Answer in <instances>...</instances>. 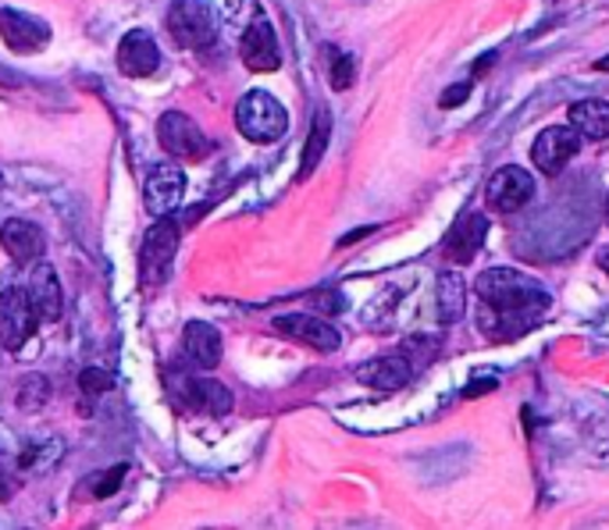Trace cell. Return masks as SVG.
Returning <instances> with one entry per match:
<instances>
[{"instance_id": "obj_1", "label": "cell", "mask_w": 609, "mask_h": 530, "mask_svg": "<svg viewBox=\"0 0 609 530\" xmlns=\"http://www.w3.org/2000/svg\"><path fill=\"white\" fill-rule=\"evenodd\" d=\"M478 327L492 342H514L538 324V313L549 307V292L535 278L514 267H489L474 281Z\"/></svg>"}, {"instance_id": "obj_2", "label": "cell", "mask_w": 609, "mask_h": 530, "mask_svg": "<svg viewBox=\"0 0 609 530\" xmlns=\"http://www.w3.org/2000/svg\"><path fill=\"white\" fill-rule=\"evenodd\" d=\"M235 128L250 142H278L281 136H286V128H289V114L272 93L250 90L235 104Z\"/></svg>"}, {"instance_id": "obj_3", "label": "cell", "mask_w": 609, "mask_h": 530, "mask_svg": "<svg viewBox=\"0 0 609 530\" xmlns=\"http://www.w3.org/2000/svg\"><path fill=\"white\" fill-rule=\"evenodd\" d=\"M168 28L179 47L207 50L218 39V11L210 0H175L168 8Z\"/></svg>"}, {"instance_id": "obj_4", "label": "cell", "mask_w": 609, "mask_h": 530, "mask_svg": "<svg viewBox=\"0 0 609 530\" xmlns=\"http://www.w3.org/2000/svg\"><path fill=\"white\" fill-rule=\"evenodd\" d=\"M179 253V224L172 218L153 221V228L143 235V250H139V278L150 289L168 281L172 275V261Z\"/></svg>"}, {"instance_id": "obj_5", "label": "cell", "mask_w": 609, "mask_h": 530, "mask_svg": "<svg viewBox=\"0 0 609 530\" xmlns=\"http://www.w3.org/2000/svg\"><path fill=\"white\" fill-rule=\"evenodd\" d=\"M158 142L172 157H182V161H200V157L210 153V142L204 136V128L196 125L189 114H182V111L161 114V122H158Z\"/></svg>"}, {"instance_id": "obj_6", "label": "cell", "mask_w": 609, "mask_h": 530, "mask_svg": "<svg viewBox=\"0 0 609 530\" xmlns=\"http://www.w3.org/2000/svg\"><path fill=\"white\" fill-rule=\"evenodd\" d=\"M182 196H186V175H182V168L164 161V164H153L147 171V182H143V199H147V210L153 218H172L179 210Z\"/></svg>"}, {"instance_id": "obj_7", "label": "cell", "mask_w": 609, "mask_h": 530, "mask_svg": "<svg viewBox=\"0 0 609 530\" xmlns=\"http://www.w3.org/2000/svg\"><path fill=\"white\" fill-rule=\"evenodd\" d=\"M577 150H581V136L571 125H549L535 139L531 161L542 175H560V171L577 157Z\"/></svg>"}, {"instance_id": "obj_8", "label": "cell", "mask_w": 609, "mask_h": 530, "mask_svg": "<svg viewBox=\"0 0 609 530\" xmlns=\"http://www.w3.org/2000/svg\"><path fill=\"white\" fill-rule=\"evenodd\" d=\"M36 310L25 289H8L0 296V342L4 349H22L36 332Z\"/></svg>"}, {"instance_id": "obj_9", "label": "cell", "mask_w": 609, "mask_h": 530, "mask_svg": "<svg viewBox=\"0 0 609 530\" xmlns=\"http://www.w3.org/2000/svg\"><path fill=\"white\" fill-rule=\"evenodd\" d=\"M531 196H535V178H531L524 168H517V164L499 168V171H495V175L489 178V185H485V199H489V207H492V210H499V214H514V210H520Z\"/></svg>"}, {"instance_id": "obj_10", "label": "cell", "mask_w": 609, "mask_h": 530, "mask_svg": "<svg viewBox=\"0 0 609 530\" xmlns=\"http://www.w3.org/2000/svg\"><path fill=\"white\" fill-rule=\"evenodd\" d=\"M275 332L292 342H303V346L318 353H332L343 346V335L329 321L314 318V313H286V318H275Z\"/></svg>"}, {"instance_id": "obj_11", "label": "cell", "mask_w": 609, "mask_h": 530, "mask_svg": "<svg viewBox=\"0 0 609 530\" xmlns=\"http://www.w3.org/2000/svg\"><path fill=\"white\" fill-rule=\"evenodd\" d=\"M489 235V218L485 214H478V210H467L457 218V224L449 228L446 239H443V256L452 264H467V261H474L478 250H481V242H485Z\"/></svg>"}, {"instance_id": "obj_12", "label": "cell", "mask_w": 609, "mask_h": 530, "mask_svg": "<svg viewBox=\"0 0 609 530\" xmlns=\"http://www.w3.org/2000/svg\"><path fill=\"white\" fill-rule=\"evenodd\" d=\"M239 54H243V65L250 71H275L281 65V50H278V36L272 22L264 19H253L246 25L243 39H239Z\"/></svg>"}, {"instance_id": "obj_13", "label": "cell", "mask_w": 609, "mask_h": 530, "mask_svg": "<svg viewBox=\"0 0 609 530\" xmlns=\"http://www.w3.org/2000/svg\"><path fill=\"white\" fill-rule=\"evenodd\" d=\"M161 65V50H158V39H153L147 28H133V33H125L118 43V71L129 79H147L153 76Z\"/></svg>"}, {"instance_id": "obj_14", "label": "cell", "mask_w": 609, "mask_h": 530, "mask_svg": "<svg viewBox=\"0 0 609 530\" xmlns=\"http://www.w3.org/2000/svg\"><path fill=\"white\" fill-rule=\"evenodd\" d=\"M0 36H4V43H8L11 50L33 54V50H39V47H47L50 28H47L44 19H36V14L4 8V11H0Z\"/></svg>"}, {"instance_id": "obj_15", "label": "cell", "mask_w": 609, "mask_h": 530, "mask_svg": "<svg viewBox=\"0 0 609 530\" xmlns=\"http://www.w3.org/2000/svg\"><path fill=\"white\" fill-rule=\"evenodd\" d=\"M0 246L8 250L11 261L36 264L39 256H44V250H47V239H44V232H39V224L11 218V221L0 224Z\"/></svg>"}, {"instance_id": "obj_16", "label": "cell", "mask_w": 609, "mask_h": 530, "mask_svg": "<svg viewBox=\"0 0 609 530\" xmlns=\"http://www.w3.org/2000/svg\"><path fill=\"white\" fill-rule=\"evenodd\" d=\"M175 389L179 399L186 406L196 410H207V413H232V392L225 389L221 381H210V378H186V375H175Z\"/></svg>"}, {"instance_id": "obj_17", "label": "cell", "mask_w": 609, "mask_h": 530, "mask_svg": "<svg viewBox=\"0 0 609 530\" xmlns=\"http://www.w3.org/2000/svg\"><path fill=\"white\" fill-rule=\"evenodd\" d=\"M182 353L196 370H215L221 364V335L215 324L207 321H189L182 332Z\"/></svg>"}, {"instance_id": "obj_18", "label": "cell", "mask_w": 609, "mask_h": 530, "mask_svg": "<svg viewBox=\"0 0 609 530\" xmlns=\"http://www.w3.org/2000/svg\"><path fill=\"white\" fill-rule=\"evenodd\" d=\"M25 296H30V303L36 310L39 321H58L61 310H65V296H61V281H58V270H54L50 264H36L33 278H30V289H25Z\"/></svg>"}, {"instance_id": "obj_19", "label": "cell", "mask_w": 609, "mask_h": 530, "mask_svg": "<svg viewBox=\"0 0 609 530\" xmlns=\"http://www.w3.org/2000/svg\"><path fill=\"white\" fill-rule=\"evenodd\" d=\"M410 375H414V367H410L406 356H375V360L357 367V381L371 384L378 392H400Z\"/></svg>"}, {"instance_id": "obj_20", "label": "cell", "mask_w": 609, "mask_h": 530, "mask_svg": "<svg viewBox=\"0 0 609 530\" xmlns=\"http://www.w3.org/2000/svg\"><path fill=\"white\" fill-rule=\"evenodd\" d=\"M566 118H571V128L585 139H609V104L606 100H577L566 111Z\"/></svg>"}, {"instance_id": "obj_21", "label": "cell", "mask_w": 609, "mask_h": 530, "mask_svg": "<svg viewBox=\"0 0 609 530\" xmlns=\"http://www.w3.org/2000/svg\"><path fill=\"white\" fill-rule=\"evenodd\" d=\"M467 310V285L457 270H443L438 275V313L446 324H457Z\"/></svg>"}, {"instance_id": "obj_22", "label": "cell", "mask_w": 609, "mask_h": 530, "mask_svg": "<svg viewBox=\"0 0 609 530\" xmlns=\"http://www.w3.org/2000/svg\"><path fill=\"white\" fill-rule=\"evenodd\" d=\"M329 136H332V118H329V111H321L314 118V128H310V136H307L303 161H300V178H310V171L321 164L324 150H329Z\"/></svg>"}, {"instance_id": "obj_23", "label": "cell", "mask_w": 609, "mask_h": 530, "mask_svg": "<svg viewBox=\"0 0 609 530\" xmlns=\"http://www.w3.org/2000/svg\"><path fill=\"white\" fill-rule=\"evenodd\" d=\"M125 474H129V466H125V463H118V466L104 470V474H93L90 481H82V488H87V492H90L93 498H107V495H115V492L122 488Z\"/></svg>"}, {"instance_id": "obj_24", "label": "cell", "mask_w": 609, "mask_h": 530, "mask_svg": "<svg viewBox=\"0 0 609 530\" xmlns=\"http://www.w3.org/2000/svg\"><path fill=\"white\" fill-rule=\"evenodd\" d=\"M332 57V85L335 90H349L353 85V76H357V61H353L349 54H335V50H329Z\"/></svg>"}, {"instance_id": "obj_25", "label": "cell", "mask_w": 609, "mask_h": 530, "mask_svg": "<svg viewBox=\"0 0 609 530\" xmlns=\"http://www.w3.org/2000/svg\"><path fill=\"white\" fill-rule=\"evenodd\" d=\"M79 389L90 392V395H104V392L115 389V378H111L107 370H101V367H87L79 375Z\"/></svg>"}, {"instance_id": "obj_26", "label": "cell", "mask_w": 609, "mask_h": 530, "mask_svg": "<svg viewBox=\"0 0 609 530\" xmlns=\"http://www.w3.org/2000/svg\"><path fill=\"white\" fill-rule=\"evenodd\" d=\"M44 399H47V384H44V378H30V381H22V389H19V406H22V410H39V406H44Z\"/></svg>"}, {"instance_id": "obj_27", "label": "cell", "mask_w": 609, "mask_h": 530, "mask_svg": "<svg viewBox=\"0 0 609 530\" xmlns=\"http://www.w3.org/2000/svg\"><path fill=\"white\" fill-rule=\"evenodd\" d=\"M467 96H471V82H457V85H449L443 96H438V104H443L446 111H452V107H460Z\"/></svg>"}, {"instance_id": "obj_28", "label": "cell", "mask_w": 609, "mask_h": 530, "mask_svg": "<svg viewBox=\"0 0 609 530\" xmlns=\"http://www.w3.org/2000/svg\"><path fill=\"white\" fill-rule=\"evenodd\" d=\"M15 492H19V477L11 474L4 463H0V503H11V498H15Z\"/></svg>"}, {"instance_id": "obj_29", "label": "cell", "mask_w": 609, "mask_h": 530, "mask_svg": "<svg viewBox=\"0 0 609 530\" xmlns=\"http://www.w3.org/2000/svg\"><path fill=\"white\" fill-rule=\"evenodd\" d=\"M310 303H314L318 310H324V313H338V310H343L346 303H343V296H335V292H329V296H314V299H310Z\"/></svg>"}, {"instance_id": "obj_30", "label": "cell", "mask_w": 609, "mask_h": 530, "mask_svg": "<svg viewBox=\"0 0 609 530\" xmlns=\"http://www.w3.org/2000/svg\"><path fill=\"white\" fill-rule=\"evenodd\" d=\"M495 384H499V378H485V381H474V384H467V389H463V395H467V399H478V395L492 392Z\"/></svg>"}, {"instance_id": "obj_31", "label": "cell", "mask_w": 609, "mask_h": 530, "mask_svg": "<svg viewBox=\"0 0 609 530\" xmlns=\"http://www.w3.org/2000/svg\"><path fill=\"white\" fill-rule=\"evenodd\" d=\"M599 267H602L606 275H609V246H606V250H599Z\"/></svg>"}, {"instance_id": "obj_32", "label": "cell", "mask_w": 609, "mask_h": 530, "mask_svg": "<svg viewBox=\"0 0 609 530\" xmlns=\"http://www.w3.org/2000/svg\"><path fill=\"white\" fill-rule=\"evenodd\" d=\"M595 68H599V71H609V54H606V57H602V61H599V65H595Z\"/></svg>"}, {"instance_id": "obj_33", "label": "cell", "mask_w": 609, "mask_h": 530, "mask_svg": "<svg viewBox=\"0 0 609 530\" xmlns=\"http://www.w3.org/2000/svg\"><path fill=\"white\" fill-rule=\"evenodd\" d=\"M606 224H609V193H606Z\"/></svg>"}]
</instances>
